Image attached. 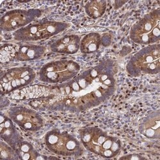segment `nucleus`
Wrapping results in <instances>:
<instances>
[{"mask_svg":"<svg viewBox=\"0 0 160 160\" xmlns=\"http://www.w3.org/2000/svg\"><path fill=\"white\" fill-rule=\"evenodd\" d=\"M116 63L105 59L69 81L54 85H35L12 93L10 98L28 100L39 111L80 113L107 101L116 90Z\"/></svg>","mask_w":160,"mask_h":160,"instance_id":"nucleus-1","label":"nucleus"},{"mask_svg":"<svg viewBox=\"0 0 160 160\" xmlns=\"http://www.w3.org/2000/svg\"><path fill=\"white\" fill-rule=\"evenodd\" d=\"M80 140L88 151L106 159H111L121 153L122 143L118 138L109 135L102 129L90 126L79 131Z\"/></svg>","mask_w":160,"mask_h":160,"instance_id":"nucleus-2","label":"nucleus"},{"mask_svg":"<svg viewBox=\"0 0 160 160\" xmlns=\"http://www.w3.org/2000/svg\"><path fill=\"white\" fill-rule=\"evenodd\" d=\"M127 72L132 77L143 74H157L160 72V45H149L133 55L126 65Z\"/></svg>","mask_w":160,"mask_h":160,"instance_id":"nucleus-3","label":"nucleus"},{"mask_svg":"<svg viewBox=\"0 0 160 160\" xmlns=\"http://www.w3.org/2000/svg\"><path fill=\"white\" fill-rule=\"evenodd\" d=\"M131 41L138 44L152 45L160 40V10L154 9L133 24L129 32Z\"/></svg>","mask_w":160,"mask_h":160,"instance_id":"nucleus-4","label":"nucleus"},{"mask_svg":"<svg viewBox=\"0 0 160 160\" xmlns=\"http://www.w3.org/2000/svg\"><path fill=\"white\" fill-rule=\"evenodd\" d=\"M44 143L49 151L62 156L80 157L84 152L82 143L74 137L57 128L46 133Z\"/></svg>","mask_w":160,"mask_h":160,"instance_id":"nucleus-5","label":"nucleus"},{"mask_svg":"<svg viewBox=\"0 0 160 160\" xmlns=\"http://www.w3.org/2000/svg\"><path fill=\"white\" fill-rule=\"evenodd\" d=\"M81 68L71 60L52 61L44 65L38 72L39 80L48 84H60L76 77Z\"/></svg>","mask_w":160,"mask_h":160,"instance_id":"nucleus-6","label":"nucleus"},{"mask_svg":"<svg viewBox=\"0 0 160 160\" xmlns=\"http://www.w3.org/2000/svg\"><path fill=\"white\" fill-rule=\"evenodd\" d=\"M69 26V23L64 22L45 21L26 26L14 32L13 37L17 41H37L55 36Z\"/></svg>","mask_w":160,"mask_h":160,"instance_id":"nucleus-7","label":"nucleus"},{"mask_svg":"<svg viewBox=\"0 0 160 160\" xmlns=\"http://www.w3.org/2000/svg\"><path fill=\"white\" fill-rule=\"evenodd\" d=\"M35 71L28 67H19L2 72L0 78L1 95H8L31 85L35 79Z\"/></svg>","mask_w":160,"mask_h":160,"instance_id":"nucleus-8","label":"nucleus"},{"mask_svg":"<svg viewBox=\"0 0 160 160\" xmlns=\"http://www.w3.org/2000/svg\"><path fill=\"white\" fill-rule=\"evenodd\" d=\"M42 15L39 9H15L7 12L0 19V28L3 32L17 31L28 26Z\"/></svg>","mask_w":160,"mask_h":160,"instance_id":"nucleus-9","label":"nucleus"},{"mask_svg":"<svg viewBox=\"0 0 160 160\" xmlns=\"http://www.w3.org/2000/svg\"><path fill=\"white\" fill-rule=\"evenodd\" d=\"M8 117L16 124L26 131L35 132L44 125L43 117L37 111L24 106H13L8 111Z\"/></svg>","mask_w":160,"mask_h":160,"instance_id":"nucleus-10","label":"nucleus"},{"mask_svg":"<svg viewBox=\"0 0 160 160\" xmlns=\"http://www.w3.org/2000/svg\"><path fill=\"white\" fill-rule=\"evenodd\" d=\"M0 137L15 150L24 140L12 120L2 113L0 115Z\"/></svg>","mask_w":160,"mask_h":160,"instance_id":"nucleus-11","label":"nucleus"},{"mask_svg":"<svg viewBox=\"0 0 160 160\" xmlns=\"http://www.w3.org/2000/svg\"><path fill=\"white\" fill-rule=\"evenodd\" d=\"M138 131L149 139H159L160 137V112L152 111L147 115L140 122Z\"/></svg>","mask_w":160,"mask_h":160,"instance_id":"nucleus-12","label":"nucleus"},{"mask_svg":"<svg viewBox=\"0 0 160 160\" xmlns=\"http://www.w3.org/2000/svg\"><path fill=\"white\" fill-rule=\"evenodd\" d=\"M81 38L77 35H68L57 40L50 46L52 52L59 54L74 55L79 50Z\"/></svg>","mask_w":160,"mask_h":160,"instance_id":"nucleus-13","label":"nucleus"},{"mask_svg":"<svg viewBox=\"0 0 160 160\" xmlns=\"http://www.w3.org/2000/svg\"><path fill=\"white\" fill-rule=\"evenodd\" d=\"M46 48L42 46L34 44H18L15 62H29L41 58L44 54Z\"/></svg>","mask_w":160,"mask_h":160,"instance_id":"nucleus-14","label":"nucleus"},{"mask_svg":"<svg viewBox=\"0 0 160 160\" xmlns=\"http://www.w3.org/2000/svg\"><path fill=\"white\" fill-rule=\"evenodd\" d=\"M102 38L99 33L91 32L81 40L79 50L82 54L89 55L97 52L101 44Z\"/></svg>","mask_w":160,"mask_h":160,"instance_id":"nucleus-15","label":"nucleus"},{"mask_svg":"<svg viewBox=\"0 0 160 160\" xmlns=\"http://www.w3.org/2000/svg\"><path fill=\"white\" fill-rule=\"evenodd\" d=\"M16 151L19 156V159L37 160V159H57L55 157H48L40 154L31 143L25 140L22 141L19 144L18 148L16 149Z\"/></svg>","mask_w":160,"mask_h":160,"instance_id":"nucleus-16","label":"nucleus"},{"mask_svg":"<svg viewBox=\"0 0 160 160\" xmlns=\"http://www.w3.org/2000/svg\"><path fill=\"white\" fill-rule=\"evenodd\" d=\"M107 8V2L104 0H92L88 1L85 5V11L87 15L93 19L101 18Z\"/></svg>","mask_w":160,"mask_h":160,"instance_id":"nucleus-17","label":"nucleus"},{"mask_svg":"<svg viewBox=\"0 0 160 160\" xmlns=\"http://www.w3.org/2000/svg\"><path fill=\"white\" fill-rule=\"evenodd\" d=\"M18 44L7 43L2 46L0 49V62L2 63H8L15 62Z\"/></svg>","mask_w":160,"mask_h":160,"instance_id":"nucleus-18","label":"nucleus"},{"mask_svg":"<svg viewBox=\"0 0 160 160\" xmlns=\"http://www.w3.org/2000/svg\"><path fill=\"white\" fill-rule=\"evenodd\" d=\"M0 159H19L16 150L2 140L0 142Z\"/></svg>","mask_w":160,"mask_h":160,"instance_id":"nucleus-19","label":"nucleus"},{"mask_svg":"<svg viewBox=\"0 0 160 160\" xmlns=\"http://www.w3.org/2000/svg\"><path fill=\"white\" fill-rule=\"evenodd\" d=\"M119 159H126V160H142V159H146V158L142 155H140L138 154L133 153V154H129L127 155H124L119 158Z\"/></svg>","mask_w":160,"mask_h":160,"instance_id":"nucleus-20","label":"nucleus"},{"mask_svg":"<svg viewBox=\"0 0 160 160\" xmlns=\"http://www.w3.org/2000/svg\"><path fill=\"white\" fill-rule=\"evenodd\" d=\"M127 2H121V1H118V2H115V8L118 9L119 8H121Z\"/></svg>","mask_w":160,"mask_h":160,"instance_id":"nucleus-21","label":"nucleus"}]
</instances>
